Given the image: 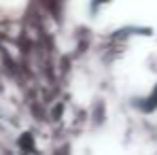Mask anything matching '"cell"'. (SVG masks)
Listing matches in <instances>:
<instances>
[{
	"mask_svg": "<svg viewBox=\"0 0 157 155\" xmlns=\"http://www.w3.org/2000/svg\"><path fill=\"white\" fill-rule=\"evenodd\" d=\"M138 108H140V113H153V110H157V91H155V87L149 91V96L147 98H142V100H138Z\"/></svg>",
	"mask_w": 157,
	"mask_h": 155,
	"instance_id": "cell-1",
	"label": "cell"
}]
</instances>
